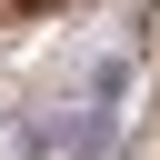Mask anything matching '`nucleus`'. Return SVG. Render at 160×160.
<instances>
[{
	"mask_svg": "<svg viewBox=\"0 0 160 160\" xmlns=\"http://www.w3.org/2000/svg\"><path fill=\"white\" fill-rule=\"evenodd\" d=\"M50 160H120V100H70L50 110Z\"/></svg>",
	"mask_w": 160,
	"mask_h": 160,
	"instance_id": "1",
	"label": "nucleus"
},
{
	"mask_svg": "<svg viewBox=\"0 0 160 160\" xmlns=\"http://www.w3.org/2000/svg\"><path fill=\"white\" fill-rule=\"evenodd\" d=\"M90 100H130V60H90Z\"/></svg>",
	"mask_w": 160,
	"mask_h": 160,
	"instance_id": "2",
	"label": "nucleus"
}]
</instances>
